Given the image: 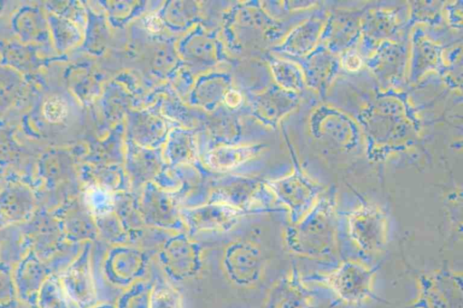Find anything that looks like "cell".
Masks as SVG:
<instances>
[{
  "label": "cell",
  "instance_id": "obj_1",
  "mask_svg": "<svg viewBox=\"0 0 463 308\" xmlns=\"http://www.w3.org/2000/svg\"><path fill=\"white\" fill-rule=\"evenodd\" d=\"M285 248L292 255L310 259H328L338 251L339 221L334 205L318 204L303 219L288 224L282 232Z\"/></svg>",
  "mask_w": 463,
  "mask_h": 308
},
{
  "label": "cell",
  "instance_id": "obj_2",
  "mask_svg": "<svg viewBox=\"0 0 463 308\" xmlns=\"http://www.w3.org/2000/svg\"><path fill=\"white\" fill-rule=\"evenodd\" d=\"M375 278V271L370 265L348 258L327 272L314 275L309 280L328 289L342 303L357 307L372 300Z\"/></svg>",
  "mask_w": 463,
  "mask_h": 308
},
{
  "label": "cell",
  "instance_id": "obj_3",
  "mask_svg": "<svg viewBox=\"0 0 463 308\" xmlns=\"http://www.w3.org/2000/svg\"><path fill=\"white\" fill-rule=\"evenodd\" d=\"M346 231L358 250L376 255L382 253L389 243L391 223L383 209L373 204H363L348 214Z\"/></svg>",
  "mask_w": 463,
  "mask_h": 308
},
{
  "label": "cell",
  "instance_id": "obj_4",
  "mask_svg": "<svg viewBox=\"0 0 463 308\" xmlns=\"http://www.w3.org/2000/svg\"><path fill=\"white\" fill-rule=\"evenodd\" d=\"M165 274L175 281H185L198 275L203 267V247L184 231L175 232L165 240L157 253Z\"/></svg>",
  "mask_w": 463,
  "mask_h": 308
},
{
  "label": "cell",
  "instance_id": "obj_5",
  "mask_svg": "<svg viewBox=\"0 0 463 308\" xmlns=\"http://www.w3.org/2000/svg\"><path fill=\"white\" fill-rule=\"evenodd\" d=\"M413 308H462V276L455 271L435 270L420 275Z\"/></svg>",
  "mask_w": 463,
  "mask_h": 308
},
{
  "label": "cell",
  "instance_id": "obj_6",
  "mask_svg": "<svg viewBox=\"0 0 463 308\" xmlns=\"http://www.w3.org/2000/svg\"><path fill=\"white\" fill-rule=\"evenodd\" d=\"M222 266L226 275L233 284L251 286L261 278L266 260L256 243L238 240L226 247Z\"/></svg>",
  "mask_w": 463,
  "mask_h": 308
},
{
  "label": "cell",
  "instance_id": "obj_7",
  "mask_svg": "<svg viewBox=\"0 0 463 308\" xmlns=\"http://www.w3.org/2000/svg\"><path fill=\"white\" fill-rule=\"evenodd\" d=\"M149 255L131 245H115L103 262V275L111 285L128 288L146 274Z\"/></svg>",
  "mask_w": 463,
  "mask_h": 308
},
{
  "label": "cell",
  "instance_id": "obj_8",
  "mask_svg": "<svg viewBox=\"0 0 463 308\" xmlns=\"http://www.w3.org/2000/svg\"><path fill=\"white\" fill-rule=\"evenodd\" d=\"M137 210L146 227L184 231L185 227L173 199L154 183L147 182Z\"/></svg>",
  "mask_w": 463,
  "mask_h": 308
},
{
  "label": "cell",
  "instance_id": "obj_9",
  "mask_svg": "<svg viewBox=\"0 0 463 308\" xmlns=\"http://www.w3.org/2000/svg\"><path fill=\"white\" fill-rule=\"evenodd\" d=\"M181 219L190 234L203 231L231 230L244 215L240 210L222 202H212L179 210Z\"/></svg>",
  "mask_w": 463,
  "mask_h": 308
},
{
  "label": "cell",
  "instance_id": "obj_10",
  "mask_svg": "<svg viewBox=\"0 0 463 308\" xmlns=\"http://www.w3.org/2000/svg\"><path fill=\"white\" fill-rule=\"evenodd\" d=\"M265 308H315V296L308 281L293 266L270 287Z\"/></svg>",
  "mask_w": 463,
  "mask_h": 308
},
{
  "label": "cell",
  "instance_id": "obj_11",
  "mask_svg": "<svg viewBox=\"0 0 463 308\" xmlns=\"http://www.w3.org/2000/svg\"><path fill=\"white\" fill-rule=\"evenodd\" d=\"M61 283L65 294L79 308H90L96 304L97 289L91 271L89 244L63 274Z\"/></svg>",
  "mask_w": 463,
  "mask_h": 308
},
{
  "label": "cell",
  "instance_id": "obj_12",
  "mask_svg": "<svg viewBox=\"0 0 463 308\" xmlns=\"http://www.w3.org/2000/svg\"><path fill=\"white\" fill-rule=\"evenodd\" d=\"M271 187L288 210L289 224L299 222L317 205L315 187L302 177L285 178Z\"/></svg>",
  "mask_w": 463,
  "mask_h": 308
},
{
  "label": "cell",
  "instance_id": "obj_13",
  "mask_svg": "<svg viewBox=\"0 0 463 308\" xmlns=\"http://www.w3.org/2000/svg\"><path fill=\"white\" fill-rule=\"evenodd\" d=\"M258 152V146H220L205 154L203 161L210 169L225 172L253 158Z\"/></svg>",
  "mask_w": 463,
  "mask_h": 308
},
{
  "label": "cell",
  "instance_id": "obj_14",
  "mask_svg": "<svg viewBox=\"0 0 463 308\" xmlns=\"http://www.w3.org/2000/svg\"><path fill=\"white\" fill-rule=\"evenodd\" d=\"M164 157L172 165L191 163L196 158V146L187 133H175L165 145Z\"/></svg>",
  "mask_w": 463,
  "mask_h": 308
},
{
  "label": "cell",
  "instance_id": "obj_15",
  "mask_svg": "<svg viewBox=\"0 0 463 308\" xmlns=\"http://www.w3.org/2000/svg\"><path fill=\"white\" fill-rule=\"evenodd\" d=\"M148 308H184L183 296L169 282L157 277L151 285Z\"/></svg>",
  "mask_w": 463,
  "mask_h": 308
},
{
  "label": "cell",
  "instance_id": "obj_16",
  "mask_svg": "<svg viewBox=\"0 0 463 308\" xmlns=\"http://www.w3.org/2000/svg\"><path fill=\"white\" fill-rule=\"evenodd\" d=\"M145 149V148H144ZM134 147L130 150L129 171L135 179L146 180L156 173L159 161L153 153L148 150Z\"/></svg>",
  "mask_w": 463,
  "mask_h": 308
},
{
  "label": "cell",
  "instance_id": "obj_17",
  "mask_svg": "<svg viewBox=\"0 0 463 308\" xmlns=\"http://www.w3.org/2000/svg\"><path fill=\"white\" fill-rule=\"evenodd\" d=\"M150 288L146 282L136 281L118 298L116 308H148Z\"/></svg>",
  "mask_w": 463,
  "mask_h": 308
},
{
  "label": "cell",
  "instance_id": "obj_18",
  "mask_svg": "<svg viewBox=\"0 0 463 308\" xmlns=\"http://www.w3.org/2000/svg\"><path fill=\"white\" fill-rule=\"evenodd\" d=\"M40 304L43 308H65L61 289L52 279L43 282L41 287Z\"/></svg>",
  "mask_w": 463,
  "mask_h": 308
},
{
  "label": "cell",
  "instance_id": "obj_19",
  "mask_svg": "<svg viewBox=\"0 0 463 308\" xmlns=\"http://www.w3.org/2000/svg\"><path fill=\"white\" fill-rule=\"evenodd\" d=\"M14 298V285L9 275L0 270V307L8 305Z\"/></svg>",
  "mask_w": 463,
  "mask_h": 308
},
{
  "label": "cell",
  "instance_id": "obj_20",
  "mask_svg": "<svg viewBox=\"0 0 463 308\" xmlns=\"http://www.w3.org/2000/svg\"><path fill=\"white\" fill-rule=\"evenodd\" d=\"M65 107L57 98L50 99L45 104V115L52 121H59L64 117Z\"/></svg>",
  "mask_w": 463,
  "mask_h": 308
},
{
  "label": "cell",
  "instance_id": "obj_21",
  "mask_svg": "<svg viewBox=\"0 0 463 308\" xmlns=\"http://www.w3.org/2000/svg\"><path fill=\"white\" fill-rule=\"evenodd\" d=\"M90 308H116V306H113L109 303H102V304H99V305L95 304L94 306H92Z\"/></svg>",
  "mask_w": 463,
  "mask_h": 308
}]
</instances>
